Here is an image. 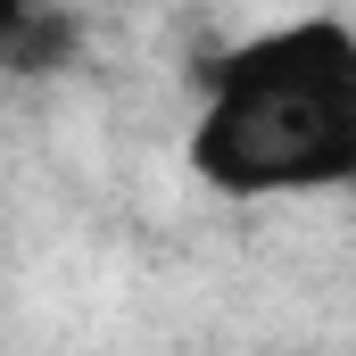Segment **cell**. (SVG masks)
I'll list each match as a JSON object with an SVG mask.
<instances>
[{"instance_id":"1","label":"cell","mask_w":356,"mask_h":356,"mask_svg":"<svg viewBox=\"0 0 356 356\" xmlns=\"http://www.w3.org/2000/svg\"><path fill=\"white\" fill-rule=\"evenodd\" d=\"M191 166L224 199H298L356 175V33L340 17H290L232 42L191 124Z\"/></svg>"},{"instance_id":"2","label":"cell","mask_w":356,"mask_h":356,"mask_svg":"<svg viewBox=\"0 0 356 356\" xmlns=\"http://www.w3.org/2000/svg\"><path fill=\"white\" fill-rule=\"evenodd\" d=\"M67 58V17L33 0H0V75H42Z\"/></svg>"}]
</instances>
